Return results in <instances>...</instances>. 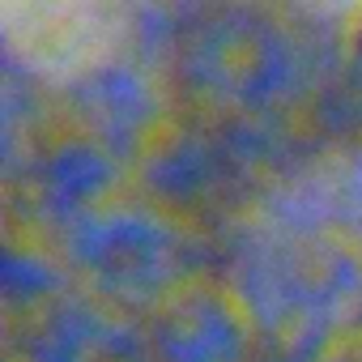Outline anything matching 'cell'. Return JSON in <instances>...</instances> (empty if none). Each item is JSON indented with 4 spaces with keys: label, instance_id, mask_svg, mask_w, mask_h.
I'll return each mask as SVG.
<instances>
[{
    "label": "cell",
    "instance_id": "2",
    "mask_svg": "<svg viewBox=\"0 0 362 362\" xmlns=\"http://www.w3.org/2000/svg\"><path fill=\"white\" fill-rule=\"evenodd\" d=\"M315 5H320L324 13L341 18V22H354V18H362V0H315Z\"/></svg>",
    "mask_w": 362,
    "mask_h": 362
},
{
    "label": "cell",
    "instance_id": "1",
    "mask_svg": "<svg viewBox=\"0 0 362 362\" xmlns=\"http://www.w3.org/2000/svg\"><path fill=\"white\" fill-rule=\"evenodd\" d=\"M9 52L52 81H77L107 64L128 30L132 0H0Z\"/></svg>",
    "mask_w": 362,
    "mask_h": 362
}]
</instances>
